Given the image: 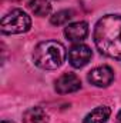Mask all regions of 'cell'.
Segmentation results:
<instances>
[{
    "mask_svg": "<svg viewBox=\"0 0 121 123\" xmlns=\"http://www.w3.org/2000/svg\"><path fill=\"white\" fill-rule=\"evenodd\" d=\"M94 43L101 55L121 60V14H107L97 22Z\"/></svg>",
    "mask_w": 121,
    "mask_h": 123,
    "instance_id": "1",
    "label": "cell"
},
{
    "mask_svg": "<svg viewBox=\"0 0 121 123\" xmlns=\"http://www.w3.org/2000/svg\"><path fill=\"white\" fill-rule=\"evenodd\" d=\"M67 57L66 47L60 42L46 40L36 46L33 53L34 64L44 70H54L60 67Z\"/></svg>",
    "mask_w": 121,
    "mask_h": 123,
    "instance_id": "2",
    "label": "cell"
},
{
    "mask_svg": "<svg viewBox=\"0 0 121 123\" xmlns=\"http://www.w3.org/2000/svg\"><path fill=\"white\" fill-rule=\"evenodd\" d=\"M31 27V19L27 13L20 9H14L1 19L0 29L4 34H20L26 33Z\"/></svg>",
    "mask_w": 121,
    "mask_h": 123,
    "instance_id": "3",
    "label": "cell"
},
{
    "mask_svg": "<svg viewBox=\"0 0 121 123\" xmlns=\"http://www.w3.org/2000/svg\"><path fill=\"white\" fill-rule=\"evenodd\" d=\"M91 56H93L91 49L87 44H83V43H77L68 50V62L76 69L86 66L91 60Z\"/></svg>",
    "mask_w": 121,
    "mask_h": 123,
    "instance_id": "4",
    "label": "cell"
},
{
    "mask_svg": "<svg viewBox=\"0 0 121 123\" xmlns=\"http://www.w3.org/2000/svg\"><path fill=\"white\" fill-rule=\"evenodd\" d=\"M114 80V72L110 66H98L88 73V82L97 87H107Z\"/></svg>",
    "mask_w": 121,
    "mask_h": 123,
    "instance_id": "5",
    "label": "cell"
},
{
    "mask_svg": "<svg viewBox=\"0 0 121 123\" xmlns=\"http://www.w3.org/2000/svg\"><path fill=\"white\" fill-rule=\"evenodd\" d=\"M80 87H81V80L74 73H64L56 80V92L60 94L74 93L80 90Z\"/></svg>",
    "mask_w": 121,
    "mask_h": 123,
    "instance_id": "6",
    "label": "cell"
},
{
    "mask_svg": "<svg viewBox=\"0 0 121 123\" xmlns=\"http://www.w3.org/2000/svg\"><path fill=\"white\" fill-rule=\"evenodd\" d=\"M66 37L70 40V42H83L87 34H88V25L86 22H76V23H71L66 27L64 30Z\"/></svg>",
    "mask_w": 121,
    "mask_h": 123,
    "instance_id": "7",
    "label": "cell"
},
{
    "mask_svg": "<svg viewBox=\"0 0 121 123\" xmlns=\"http://www.w3.org/2000/svg\"><path fill=\"white\" fill-rule=\"evenodd\" d=\"M49 115L41 107H30L23 113V123H47Z\"/></svg>",
    "mask_w": 121,
    "mask_h": 123,
    "instance_id": "8",
    "label": "cell"
},
{
    "mask_svg": "<svg viewBox=\"0 0 121 123\" xmlns=\"http://www.w3.org/2000/svg\"><path fill=\"white\" fill-rule=\"evenodd\" d=\"M111 115V109L107 106H98L94 110H91L90 113L84 117V123H104L108 120Z\"/></svg>",
    "mask_w": 121,
    "mask_h": 123,
    "instance_id": "9",
    "label": "cell"
},
{
    "mask_svg": "<svg viewBox=\"0 0 121 123\" xmlns=\"http://www.w3.org/2000/svg\"><path fill=\"white\" fill-rule=\"evenodd\" d=\"M29 7L36 16H47L51 10V4L49 0H31Z\"/></svg>",
    "mask_w": 121,
    "mask_h": 123,
    "instance_id": "10",
    "label": "cell"
},
{
    "mask_svg": "<svg viewBox=\"0 0 121 123\" xmlns=\"http://www.w3.org/2000/svg\"><path fill=\"white\" fill-rule=\"evenodd\" d=\"M71 17H73V10H60L51 16L50 22L54 26H61V25H66Z\"/></svg>",
    "mask_w": 121,
    "mask_h": 123,
    "instance_id": "11",
    "label": "cell"
},
{
    "mask_svg": "<svg viewBox=\"0 0 121 123\" xmlns=\"http://www.w3.org/2000/svg\"><path fill=\"white\" fill-rule=\"evenodd\" d=\"M116 120H117V123H121V110L118 112V115H117V119H116Z\"/></svg>",
    "mask_w": 121,
    "mask_h": 123,
    "instance_id": "12",
    "label": "cell"
},
{
    "mask_svg": "<svg viewBox=\"0 0 121 123\" xmlns=\"http://www.w3.org/2000/svg\"><path fill=\"white\" fill-rule=\"evenodd\" d=\"M1 123H13V122H9V120H1Z\"/></svg>",
    "mask_w": 121,
    "mask_h": 123,
    "instance_id": "13",
    "label": "cell"
}]
</instances>
